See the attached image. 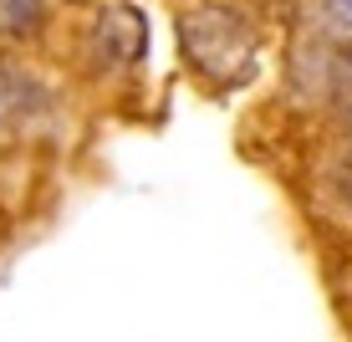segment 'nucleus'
<instances>
[{"instance_id":"1","label":"nucleus","mask_w":352,"mask_h":342,"mask_svg":"<svg viewBox=\"0 0 352 342\" xmlns=\"http://www.w3.org/2000/svg\"><path fill=\"white\" fill-rule=\"evenodd\" d=\"M179 46H184V62L220 87H235L256 72V26L240 10H225V6L184 10Z\"/></svg>"},{"instance_id":"2","label":"nucleus","mask_w":352,"mask_h":342,"mask_svg":"<svg viewBox=\"0 0 352 342\" xmlns=\"http://www.w3.org/2000/svg\"><path fill=\"white\" fill-rule=\"evenodd\" d=\"M87 52L97 56V67L143 62V52H148V16L138 6H107L87 36Z\"/></svg>"},{"instance_id":"3","label":"nucleus","mask_w":352,"mask_h":342,"mask_svg":"<svg viewBox=\"0 0 352 342\" xmlns=\"http://www.w3.org/2000/svg\"><path fill=\"white\" fill-rule=\"evenodd\" d=\"M0 10H6V21L16 31H31L41 21V0H0Z\"/></svg>"},{"instance_id":"4","label":"nucleus","mask_w":352,"mask_h":342,"mask_svg":"<svg viewBox=\"0 0 352 342\" xmlns=\"http://www.w3.org/2000/svg\"><path fill=\"white\" fill-rule=\"evenodd\" d=\"M337 10H342V16L352 21V0H337Z\"/></svg>"},{"instance_id":"5","label":"nucleus","mask_w":352,"mask_h":342,"mask_svg":"<svg viewBox=\"0 0 352 342\" xmlns=\"http://www.w3.org/2000/svg\"><path fill=\"white\" fill-rule=\"evenodd\" d=\"M72 6H87V0H72Z\"/></svg>"}]
</instances>
